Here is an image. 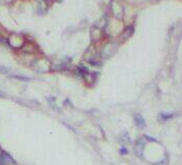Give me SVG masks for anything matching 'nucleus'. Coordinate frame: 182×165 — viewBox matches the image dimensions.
<instances>
[{"label": "nucleus", "instance_id": "3", "mask_svg": "<svg viewBox=\"0 0 182 165\" xmlns=\"http://www.w3.org/2000/svg\"><path fill=\"white\" fill-rule=\"evenodd\" d=\"M7 68H3V66H0V73H7Z\"/></svg>", "mask_w": 182, "mask_h": 165}, {"label": "nucleus", "instance_id": "4", "mask_svg": "<svg viewBox=\"0 0 182 165\" xmlns=\"http://www.w3.org/2000/svg\"><path fill=\"white\" fill-rule=\"evenodd\" d=\"M15 78H18V79H20V80H29L28 78H25V77H21V76H13Z\"/></svg>", "mask_w": 182, "mask_h": 165}, {"label": "nucleus", "instance_id": "2", "mask_svg": "<svg viewBox=\"0 0 182 165\" xmlns=\"http://www.w3.org/2000/svg\"><path fill=\"white\" fill-rule=\"evenodd\" d=\"M136 122H137V125H138L139 128H143V127H145V122H144V120H143L142 116L136 115Z\"/></svg>", "mask_w": 182, "mask_h": 165}, {"label": "nucleus", "instance_id": "5", "mask_svg": "<svg viewBox=\"0 0 182 165\" xmlns=\"http://www.w3.org/2000/svg\"><path fill=\"white\" fill-rule=\"evenodd\" d=\"M3 94H4L3 92H0V97H2V96H3Z\"/></svg>", "mask_w": 182, "mask_h": 165}, {"label": "nucleus", "instance_id": "1", "mask_svg": "<svg viewBox=\"0 0 182 165\" xmlns=\"http://www.w3.org/2000/svg\"><path fill=\"white\" fill-rule=\"evenodd\" d=\"M9 161L10 157L5 153H1V155H0V165H6L9 163Z\"/></svg>", "mask_w": 182, "mask_h": 165}]
</instances>
